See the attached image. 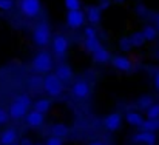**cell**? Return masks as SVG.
I'll return each mask as SVG.
<instances>
[{
    "label": "cell",
    "mask_w": 159,
    "mask_h": 145,
    "mask_svg": "<svg viewBox=\"0 0 159 145\" xmlns=\"http://www.w3.org/2000/svg\"><path fill=\"white\" fill-rule=\"evenodd\" d=\"M119 48L122 49V51H131V42H130V39L128 37H122L120 40H119Z\"/></svg>",
    "instance_id": "cell-27"
},
{
    "label": "cell",
    "mask_w": 159,
    "mask_h": 145,
    "mask_svg": "<svg viewBox=\"0 0 159 145\" xmlns=\"http://www.w3.org/2000/svg\"><path fill=\"white\" fill-rule=\"evenodd\" d=\"M40 9H42L40 0H20V11L23 16L30 19L37 17L40 14Z\"/></svg>",
    "instance_id": "cell-4"
},
{
    "label": "cell",
    "mask_w": 159,
    "mask_h": 145,
    "mask_svg": "<svg viewBox=\"0 0 159 145\" xmlns=\"http://www.w3.org/2000/svg\"><path fill=\"white\" fill-rule=\"evenodd\" d=\"M120 122H122V116L119 113H111L110 116H107L104 124H105V128L110 131H116L119 127H120Z\"/></svg>",
    "instance_id": "cell-9"
},
{
    "label": "cell",
    "mask_w": 159,
    "mask_h": 145,
    "mask_svg": "<svg viewBox=\"0 0 159 145\" xmlns=\"http://www.w3.org/2000/svg\"><path fill=\"white\" fill-rule=\"evenodd\" d=\"M141 33H142V36L145 37V40H155V39H156V36H158L156 28H155V26H152V25H145V26H144V29H142Z\"/></svg>",
    "instance_id": "cell-21"
},
{
    "label": "cell",
    "mask_w": 159,
    "mask_h": 145,
    "mask_svg": "<svg viewBox=\"0 0 159 145\" xmlns=\"http://www.w3.org/2000/svg\"><path fill=\"white\" fill-rule=\"evenodd\" d=\"M94 37H98L96 29H94V28H91V26L85 28V39H94Z\"/></svg>",
    "instance_id": "cell-29"
},
{
    "label": "cell",
    "mask_w": 159,
    "mask_h": 145,
    "mask_svg": "<svg viewBox=\"0 0 159 145\" xmlns=\"http://www.w3.org/2000/svg\"><path fill=\"white\" fill-rule=\"evenodd\" d=\"M43 88L50 96H59L63 91V82L59 80L56 74H48L43 79Z\"/></svg>",
    "instance_id": "cell-3"
},
{
    "label": "cell",
    "mask_w": 159,
    "mask_h": 145,
    "mask_svg": "<svg viewBox=\"0 0 159 145\" xmlns=\"http://www.w3.org/2000/svg\"><path fill=\"white\" fill-rule=\"evenodd\" d=\"M155 87H156V90L159 91V71L156 73V76H155Z\"/></svg>",
    "instance_id": "cell-34"
},
{
    "label": "cell",
    "mask_w": 159,
    "mask_h": 145,
    "mask_svg": "<svg viewBox=\"0 0 159 145\" xmlns=\"http://www.w3.org/2000/svg\"><path fill=\"white\" fill-rule=\"evenodd\" d=\"M33 40L39 47H47L51 42V31L47 23H39L33 33Z\"/></svg>",
    "instance_id": "cell-2"
},
{
    "label": "cell",
    "mask_w": 159,
    "mask_h": 145,
    "mask_svg": "<svg viewBox=\"0 0 159 145\" xmlns=\"http://www.w3.org/2000/svg\"><path fill=\"white\" fill-rule=\"evenodd\" d=\"M16 100H19L20 103H23V105H25V106H28V108H30V105H31V99L26 96V94H20V96H17Z\"/></svg>",
    "instance_id": "cell-28"
},
{
    "label": "cell",
    "mask_w": 159,
    "mask_h": 145,
    "mask_svg": "<svg viewBox=\"0 0 159 145\" xmlns=\"http://www.w3.org/2000/svg\"><path fill=\"white\" fill-rule=\"evenodd\" d=\"M11 145H16V144H11Z\"/></svg>",
    "instance_id": "cell-38"
},
{
    "label": "cell",
    "mask_w": 159,
    "mask_h": 145,
    "mask_svg": "<svg viewBox=\"0 0 159 145\" xmlns=\"http://www.w3.org/2000/svg\"><path fill=\"white\" fill-rule=\"evenodd\" d=\"M50 106H51V102H50L48 99H40V100H37V102L34 103V111L45 114V113L50 110Z\"/></svg>",
    "instance_id": "cell-18"
},
{
    "label": "cell",
    "mask_w": 159,
    "mask_h": 145,
    "mask_svg": "<svg viewBox=\"0 0 159 145\" xmlns=\"http://www.w3.org/2000/svg\"><path fill=\"white\" fill-rule=\"evenodd\" d=\"M26 124L30 127H40L43 124V114L37 113V111H31L26 116Z\"/></svg>",
    "instance_id": "cell-15"
},
{
    "label": "cell",
    "mask_w": 159,
    "mask_h": 145,
    "mask_svg": "<svg viewBox=\"0 0 159 145\" xmlns=\"http://www.w3.org/2000/svg\"><path fill=\"white\" fill-rule=\"evenodd\" d=\"M65 6L68 11H74V9H80V0H63Z\"/></svg>",
    "instance_id": "cell-25"
},
{
    "label": "cell",
    "mask_w": 159,
    "mask_h": 145,
    "mask_svg": "<svg viewBox=\"0 0 159 145\" xmlns=\"http://www.w3.org/2000/svg\"><path fill=\"white\" fill-rule=\"evenodd\" d=\"M56 76H57L59 80L68 82L70 79H73V70H71L68 65H60V66H57V70H56Z\"/></svg>",
    "instance_id": "cell-13"
},
{
    "label": "cell",
    "mask_w": 159,
    "mask_h": 145,
    "mask_svg": "<svg viewBox=\"0 0 159 145\" xmlns=\"http://www.w3.org/2000/svg\"><path fill=\"white\" fill-rule=\"evenodd\" d=\"M142 131H156L159 130V119H148V120H144L142 122Z\"/></svg>",
    "instance_id": "cell-19"
},
{
    "label": "cell",
    "mask_w": 159,
    "mask_h": 145,
    "mask_svg": "<svg viewBox=\"0 0 159 145\" xmlns=\"http://www.w3.org/2000/svg\"><path fill=\"white\" fill-rule=\"evenodd\" d=\"M33 70L36 73H48L53 66V59L50 56V52L47 51H40L34 59H33V63H31Z\"/></svg>",
    "instance_id": "cell-1"
},
{
    "label": "cell",
    "mask_w": 159,
    "mask_h": 145,
    "mask_svg": "<svg viewBox=\"0 0 159 145\" xmlns=\"http://www.w3.org/2000/svg\"><path fill=\"white\" fill-rule=\"evenodd\" d=\"M147 117L148 119H159V103H153L147 108Z\"/></svg>",
    "instance_id": "cell-24"
},
{
    "label": "cell",
    "mask_w": 159,
    "mask_h": 145,
    "mask_svg": "<svg viewBox=\"0 0 159 145\" xmlns=\"http://www.w3.org/2000/svg\"><path fill=\"white\" fill-rule=\"evenodd\" d=\"M47 145H63V142H62V139H60V138L53 136V138H50V139L47 141Z\"/></svg>",
    "instance_id": "cell-31"
},
{
    "label": "cell",
    "mask_w": 159,
    "mask_h": 145,
    "mask_svg": "<svg viewBox=\"0 0 159 145\" xmlns=\"http://www.w3.org/2000/svg\"><path fill=\"white\" fill-rule=\"evenodd\" d=\"M130 42H131V47H142L147 40H145V37L142 36V33L141 31H136V33H133L130 37Z\"/></svg>",
    "instance_id": "cell-20"
},
{
    "label": "cell",
    "mask_w": 159,
    "mask_h": 145,
    "mask_svg": "<svg viewBox=\"0 0 159 145\" xmlns=\"http://www.w3.org/2000/svg\"><path fill=\"white\" fill-rule=\"evenodd\" d=\"M113 2H114V3H124L125 0H113Z\"/></svg>",
    "instance_id": "cell-35"
},
{
    "label": "cell",
    "mask_w": 159,
    "mask_h": 145,
    "mask_svg": "<svg viewBox=\"0 0 159 145\" xmlns=\"http://www.w3.org/2000/svg\"><path fill=\"white\" fill-rule=\"evenodd\" d=\"M158 29H159V16H158Z\"/></svg>",
    "instance_id": "cell-37"
},
{
    "label": "cell",
    "mask_w": 159,
    "mask_h": 145,
    "mask_svg": "<svg viewBox=\"0 0 159 145\" xmlns=\"http://www.w3.org/2000/svg\"><path fill=\"white\" fill-rule=\"evenodd\" d=\"M6 122H8V113L3 108H0V125H3Z\"/></svg>",
    "instance_id": "cell-33"
},
{
    "label": "cell",
    "mask_w": 159,
    "mask_h": 145,
    "mask_svg": "<svg viewBox=\"0 0 159 145\" xmlns=\"http://www.w3.org/2000/svg\"><path fill=\"white\" fill-rule=\"evenodd\" d=\"M111 63L119 71H130L131 70V60L125 56H116L111 59Z\"/></svg>",
    "instance_id": "cell-8"
},
{
    "label": "cell",
    "mask_w": 159,
    "mask_h": 145,
    "mask_svg": "<svg viewBox=\"0 0 159 145\" xmlns=\"http://www.w3.org/2000/svg\"><path fill=\"white\" fill-rule=\"evenodd\" d=\"M127 122L133 127H141L142 122H144V117L139 114V113H134V111H130L127 113Z\"/></svg>",
    "instance_id": "cell-17"
},
{
    "label": "cell",
    "mask_w": 159,
    "mask_h": 145,
    "mask_svg": "<svg viewBox=\"0 0 159 145\" xmlns=\"http://www.w3.org/2000/svg\"><path fill=\"white\" fill-rule=\"evenodd\" d=\"M134 142L155 145L156 144V136H155V133H152V131H142V133H139V134L134 136Z\"/></svg>",
    "instance_id": "cell-12"
},
{
    "label": "cell",
    "mask_w": 159,
    "mask_h": 145,
    "mask_svg": "<svg viewBox=\"0 0 159 145\" xmlns=\"http://www.w3.org/2000/svg\"><path fill=\"white\" fill-rule=\"evenodd\" d=\"M91 54H93V62H96V63H107V62H110V59H111L110 52H108L104 47H101V48L96 49V51L91 52Z\"/></svg>",
    "instance_id": "cell-14"
},
{
    "label": "cell",
    "mask_w": 159,
    "mask_h": 145,
    "mask_svg": "<svg viewBox=\"0 0 159 145\" xmlns=\"http://www.w3.org/2000/svg\"><path fill=\"white\" fill-rule=\"evenodd\" d=\"M16 138H17L16 131H14L12 128H8V130H5V131L2 133V136H0V142H2L3 145H11V144H14Z\"/></svg>",
    "instance_id": "cell-16"
},
{
    "label": "cell",
    "mask_w": 159,
    "mask_h": 145,
    "mask_svg": "<svg viewBox=\"0 0 159 145\" xmlns=\"http://www.w3.org/2000/svg\"><path fill=\"white\" fill-rule=\"evenodd\" d=\"M12 8V0H0V9L8 11Z\"/></svg>",
    "instance_id": "cell-30"
},
{
    "label": "cell",
    "mask_w": 159,
    "mask_h": 145,
    "mask_svg": "<svg viewBox=\"0 0 159 145\" xmlns=\"http://www.w3.org/2000/svg\"><path fill=\"white\" fill-rule=\"evenodd\" d=\"M90 145H104V144H101V142H93V144H90Z\"/></svg>",
    "instance_id": "cell-36"
},
{
    "label": "cell",
    "mask_w": 159,
    "mask_h": 145,
    "mask_svg": "<svg viewBox=\"0 0 159 145\" xmlns=\"http://www.w3.org/2000/svg\"><path fill=\"white\" fill-rule=\"evenodd\" d=\"M110 5H111V0H99V9L101 11H104V9H108L110 8Z\"/></svg>",
    "instance_id": "cell-32"
},
{
    "label": "cell",
    "mask_w": 159,
    "mask_h": 145,
    "mask_svg": "<svg viewBox=\"0 0 159 145\" xmlns=\"http://www.w3.org/2000/svg\"><path fill=\"white\" fill-rule=\"evenodd\" d=\"M53 48L57 56H63L68 49V39L63 34H57L53 39Z\"/></svg>",
    "instance_id": "cell-6"
},
{
    "label": "cell",
    "mask_w": 159,
    "mask_h": 145,
    "mask_svg": "<svg viewBox=\"0 0 159 145\" xmlns=\"http://www.w3.org/2000/svg\"><path fill=\"white\" fill-rule=\"evenodd\" d=\"M101 47L102 45H101V42H99L98 37H94V39H85V48L88 49L90 52H94L96 49H99Z\"/></svg>",
    "instance_id": "cell-22"
},
{
    "label": "cell",
    "mask_w": 159,
    "mask_h": 145,
    "mask_svg": "<svg viewBox=\"0 0 159 145\" xmlns=\"http://www.w3.org/2000/svg\"><path fill=\"white\" fill-rule=\"evenodd\" d=\"M84 22H85V12L82 9H74L66 12V23L70 28L77 29L84 25Z\"/></svg>",
    "instance_id": "cell-5"
},
{
    "label": "cell",
    "mask_w": 159,
    "mask_h": 145,
    "mask_svg": "<svg viewBox=\"0 0 159 145\" xmlns=\"http://www.w3.org/2000/svg\"><path fill=\"white\" fill-rule=\"evenodd\" d=\"M26 111H28V106H25V105L20 103L19 100H14V102L11 103V106H9V116L14 117V119L23 117V116L26 114Z\"/></svg>",
    "instance_id": "cell-10"
},
{
    "label": "cell",
    "mask_w": 159,
    "mask_h": 145,
    "mask_svg": "<svg viewBox=\"0 0 159 145\" xmlns=\"http://www.w3.org/2000/svg\"><path fill=\"white\" fill-rule=\"evenodd\" d=\"M138 105H139V108H144V110H147L150 105H153V99L150 96H144L139 99V102H138Z\"/></svg>",
    "instance_id": "cell-26"
},
{
    "label": "cell",
    "mask_w": 159,
    "mask_h": 145,
    "mask_svg": "<svg viewBox=\"0 0 159 145\" xmlns=\"http://www.w3.org/2000/svg\"><path fill=\"white\" fill-rule=\"evenodd\" d=\"M66 133H68V127L63 125V124H57L53 127V136H56V138L62 139V136H65Z\"/></svg>",
    "instance_id": "cell-23"
},
{
    "label": "cell",
    "mask_w": 159,
    "mask_h": 145,
    "mask_svg": "<svg viewBox=\"0 0 159 145\" xmlns=\"http://www.w3.org/2000/svg\"><path fill=\"white\" fill-rule=\"evenodd\" d=\"M85 16H87V19H88V22H90V23L96 25V23H99V22H101L102 11H101L98 6H88V8H87V11H85Z\"/></svg>",
    "instance_id": "cell-11"
},
{
    "label": "cell",
    "mask_w": 159,
    "mask_h": 145,
    "mask_svg": "<svg viewBox=\"0 0 159 145\" xmlns=\"http://www.w3.org/2000/svg\"><path fill=\"white\" fill-rule=\"evenodd\" d=\"M73 94L77 97V99H85V97L90 94V85L88 82L85 80H79L73 85Z\"/></svg>",
    "instance_id": "cell-7"
}]
</instances>
